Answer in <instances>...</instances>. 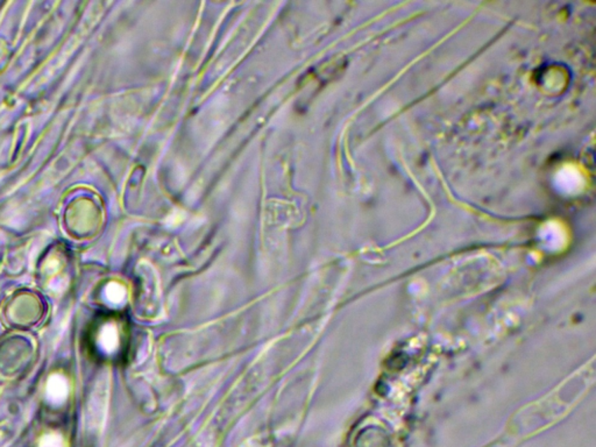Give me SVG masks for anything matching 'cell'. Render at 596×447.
<instances>
[{"label": "cell", "instance_id": "cell-4", "mask_svg": "<svg viewBox=\"0 0 596 447\" xmlns=\"http://www.w3.org/2000/svg\"><path fill=\"white\" fill-rule=\"evenodd\" d=\"M106 294H108V298H109L110 301L113 302V303H119V302H122V299H124V295H125L124 289L120 288V287L117 285H110L108 290H106Z\"/></svg>", "mask_w": 596, "mask_h": 447}, {"label": "cell", "instance_id": "cell-2", "mask_svg": "<svg viewBox=\"0 0 596 447\" xmlns=\"http://www.w3.org/2000/svg\"><path fill=\"white\" fill-rule=\"evenodd\" d=\"M99 339L103 349L108 352H112L118 345V333L113 326L108 325L104 328Z\"/></svg>", "mask_w": 596, "mask_h": 447}, {"label": "cell", "instance_id": "cell-3", "mask_svg": "<svg viewBox=\"0 0 596 447\" xmlns=\"http://www.w3.org/2000/svg\"><path fill=\"white\" fill-rule=\"evenodd\" d=\"M39 447H63V439L58 434H46L41 439Z\"/></svg>", "mask_w": 596, "mask_h": 447}, {"label": "cell", "instance_id": "cell-1", "mask_svg": "<svg viewBox=\"0 0 596 447\" xmlns=\"http://www.w3.org/2000/svg\"><path fill=\"white\" fill-rule=\"evenodd\" d=\"M69 394L68 381L61 374H54L48 380L47 397L53 404H62Z\"/></svg>", "mask_w": 596, "mask_h": 447}]
</instances>
